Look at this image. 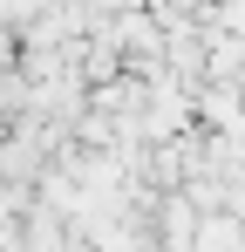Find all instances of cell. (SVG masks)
I'll list each match as a JSON object with an SVG mask.
<instances>
[]
</instances>
